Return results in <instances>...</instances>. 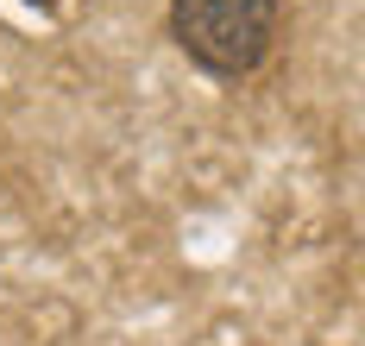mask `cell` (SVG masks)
Here are the masks:
<instances>
[{
  "label": "cell",
  "mask_w": 365,
  "mask_h": 346,
  "mask_svg": "<svg viewBox=\"0 0 365 346\" xmlns=\"http://www.w3.org/2000/svg\"><path fill=\"white\" fill-rule=\"evenodd\" d=\"M170 38L208 76H252L277 44V0H170Z\"/></svg>",
  "instance_id": "obj_1"
},
{
  "label": "cell",
  "mask_w": 365,
  "mask_h": 346,
  "mask_svg": "<svg viewBox=\"0 0 365 346\" xmlns=\"http://www.w3.org/2000/svg\"><path fill=\"white\" fill-rule=\"evenodd\" d=\"M38 6H57V0H38Z\"/></svg>",
  "instance_id": "obj_2"
}]
</instances>
